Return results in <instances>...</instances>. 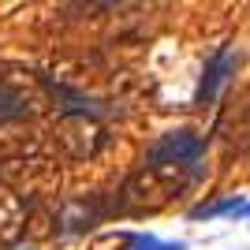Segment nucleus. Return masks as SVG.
Listing matches in <instances>:
<instances>
[{
    "label": "nucleus",
    "mask_w": 250,
    "mask_h": 250,
    "mask_svg": "<svg viewBox=\"0 0 250 250\" xmlns=\"http://www.w3.org/2000/svg\"><path fill=\"white\" fill-rule=\"evenodd\" d=\"M243 209H247V198H243V194H228V198L194 206V209H190V220H213V217H224V213H239V217H243Z\"/></svg>",
    "instance_id": "nucleus-3"
},
{
    "label": "nucleus",
    "mask_w": 250,
    "mask_h": 250,
    "mask_svg": "<svg viewBox=\"0 0 250 250\" xmlns=\"http://www.w3.org/2000/svg\"><path fill=\"white\" fill-rule=\"evenodd\" d=\"M235 63H239V52L228 49V45L213 52V60L206 63V79H202V90H198V104H209L220 90H224V83H228L231 71H235Z\"/></svg>",
    "instance_id": "nucleus-2"
},
{
    "label": "nucleus",
    "mask_w": 250,
    "mask_h": 250,
    "mask_svg": "<svg viewBox=\"0 0 250 250\" xmlns=\"http://www.w3.org/2000/svg\"><path fill=\"white\" fill-rule=\"evenodd\" d=\"M127 250H187V243H165L157 239V235H131V247Z\"/></svg>",
    "instance_id": "nucleus-4"
},
{
    "label": "nucleus",
    "mask_w": 250,
    "mask_h": 250,
    "mask_svg": "<svg viewBox=\"0 0 250 250\" xmlns=\"http://www.w3.org/2000/svg\"><path fill=\"white\" fill-rule=\"evenodd\" d=\"M243 217H250V202H247V209H243Z\"/></svg>",
    "instance_id": "nucleus-5"
},
{
    "label": "nucleus",
    "mask_w": 250,
    "mask_h": 250,
    "mask_svg": "<svg viewBox=\"0 0 250 250\" xmlns=\"http://www.w3.org/2000/svg\"><path fill=\"white\" fill-rule=\"evenodd\" d=\"M202 157V138L194 131H172L153 146L149 165H198Z\"/></svg>",
    "instance_id": "nucleus-1"
}]
</instances>
